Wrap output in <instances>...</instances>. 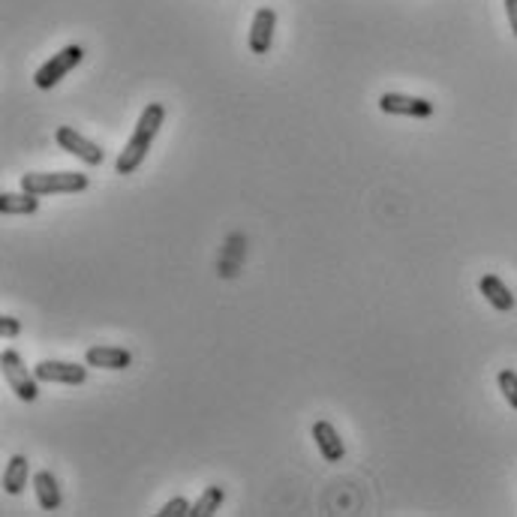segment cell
Returning a JSON list of instances; mask_svg holds the SVG:
<instances>
[{"instance_id":"3","label":"cell","mask_w":517,"mask_h":517,"mask_svg":"<svg viewBox=\"0 0 517 517\" xmlns=\"http://www.w3.org/2000/svg\"><path fill=\"white\" fill-rule=\"evenodd\" d=\"M0 364H4V376H6V385L15 391V397L24 400V404H34L39 397V379L34 371H28L24 367V361L19 352L6 349L4 358H0Z\"/></svg>"},{"instance_id":"18","label":"cell","mask_w":517,"mask_h":517,"mask_svg":"<svg viewBox=\"0 0 517 517\" xmlns=\"http://www.w3.org/2000/svg\"><path fill=\"white\" fill-rule=\"evenodd\" d=\"M21 331V325H19V319H13V316H4L0 319V334L4 338H15V334Z\"/></svg>"},{"instance_id":"14","label":"cell","mask_w":517,"mask_h":517,"mask_svg":"<svg viewBox=\"0 0 517 517\" xmlns=\"http://www.w3.org/2000/svg\"><path fill=\"white\" fill-rule=\"evenodd\" d=\"M34 490L46 512H57V508H61V488H57V479L48 470L34 475Z\"/></svg>"},{"instance_id":"6","label":"cell","mask_w":517,"mask_h":517,"mask_svg":"<svg viewBox=\"0 0 517 517\" xmlns=\"http://www.w3.org/2000/svg\"><path fill=\"white\" fill-rule=\"evenodd\" d=\"M34 373L39 382H57V385H81L88 379V367L70 364V361H39Z\"/></svg>"},{"instance_id":"4","label":"cell","mask_w":517,"mask_h":517,"mask_svg":"<svg viewBox=\"0 0 517 517\" xmlns=\"http://www.w3.org/2000/svg\"><path fill=\"white\" fill-rule=\"evenodd\" d=\"M81 57H85V48L81 46H67V48H61L57 54H52L48 61L43 63V67L37 70V76H34V85L39 90H52L57 81L61 79H67L72 70L81 63Z\"/></svg>"},{"instance_id":"9","label":"cell","mask_w":517,"mask_h":517,"mask_svg":"<svg viewBox=\"0 0 517 517\" xmlns=\"http://www.w3.org/2000/svg\"><path fill=\"white\" fill-rule=\"evenodd\" d=\"M313 439H316V448L322 451V457L328 463H340L346 457V446H343L338 428L331 421H316L313 424Z\"/></svg>"},{"instance_id":"10","label":"cell","mask_w":517,"mask_h":517,"mask_svg":"<svg viewBox=\"0 0 517 517\" xmlns=\"http://www.w3.org/2000/svg\"><path fill=\"white\" fill-rule=\"evenodd\" d=\"M88 367H103V371H124L133 364V355L124 346H90L85 352Z\"/></svg>"},{"instance_id":"11","label":"cell","mask_w":517,"mask_h":517,"mask_svg":"<svg viewBox=\"0 0 517 517\" xmlns=\"http://www.w3.org/2000/svg\"><path fill=\"white\" fill-rule=\"evenodd\" d=\"M479 289H481L484 298L490 301V307L499 310V313H508V310L514 307V295L508 292V286L499 280L496 274H484L481 283H479Z\"/></svg>"},{"instance_id":"16","label":"cell","mask_w":517,"mask_h":517,"mask_svg":"<svg viewBox=\"0 0 517 517\" xmlns=\"http://www.w3.org/2000/svg\"><path fill=\"white\" fill-rule=\"evenodd\" d=\"M496 382H499V391H503V397L508 400V406L517 409V373L514 371H499Z\"/></svg>"},{"instance_id":"15","label":"cell","mask_w":517,"mask_h":517,"mask_svg":"<svg viewBox=\"0 0 517 517\" xmlns=\"http://www.w3.org/2000/svg\"><path fill=\"white\" fill-rule=\"evenodd\" d=\"M223 488L220 484H211V488H204V494L196 499V505L190 508V517H211L214 512H220V505H223Z\"/></svg>"},{"instance_id":"12","label":"cell","mask_w":517,"mask_h":517,"mask_svg":"<svg viewBox=\"0 0 517 517\" xmlns=\"http://www.w3.org/2000/svg\"><path fill=\"white\" fill-rule=\"evenodd\" d=\"M28 475H30L28 457H21V454L10 457V463H6V470H4V490L10 496H19L21 490L28 488Z\"/></svg>"},{"instance_id":"2","label":"cell","mask_w":517,"mask_h":517,"mask_svg":"<svg viewBox=\"0 0 517 517\" xmlns=\"http://www.w3.org/2000/svg\"><path fill=\"white\" fill-rule=\"evenodd\" d=\"M88 175L81 171H30V175H21V190L34 193V196H54V193H81L88 190Z\"/></svg>"},{"instance_id":"7","label":"cell","mask_w":517,"mask_h":517,"mask_svg":"<svg viewBox=\"0 0 517 517\" xmlns=\"http://www.w3.org/2000/svg\"><path fill=\"white\" fill-rule=\"evenodd\" d=\"M379 109L385 114H404V118H430L437 105H433L430 100L409 96V94H382L379 96Z\"/></svg>"},{"instance_id":"8","label":"cell","mask_w":517,"mask_h":517,"mask_svg":"<svg viewBox=\"0 0 517 517\" xmlns=\"http://www.w3.org/2000/svg\"><path fill=\"white\" fill-rule=\"evenodd\" d=\"M274 28H277V13L271 6H262L253 15L250 24V52L253 54H268L271 43H274Z\"/></svg>"},{"instance_id":"17","label":"cell","mask_w":517,"mask_h":517,"mask_svg":"<svg viewBox=\"0 0 517 517\" xmlns=\"http://www.w3.org/2000/svg\"><path fill=\"white\" fill-rule=\"evenodd\" d=\"M190 503H187V499L184 496H175V499H169V503L166 505H163L160 508V517H190Z\"/></svg>"},{"instance_id":"1","label":"cell","mask_w":517,"mask_h":517,"mask_svg":"<svg viewBox=\"0 0 517 517\" xmlns=\"http://www.w3.org/2000/svg\"><path fill=\"white\" fill-rule=\"evenodd\" d=\"M163 121H166V105L147 103V109L142 112V118H138V124L133 129V136H129V142L124 145V151L118 154V163H114L118 175H133V171L142 166L147 151H151V145H154V138L160 133Z\"/></svg>"},{"instance_id":"13","label":"cell","mask_w":517,"mask_h":517,"mask_svg":"<svg viewBox=\"0 0 517 517\" xmlns=\"http://www.w3.org/2000/svg\"><path fill=\"white\" fill-rule=\"evenodd\" d=\"M39 211V196L21 190V193H4L0 196V214L15 217V214H37Z\"/></svg>"},{"instance_id":"5","label":"cell","mask_w":517,"mask_h":517,"mask_svg":"<svg viewBox=\"0 0 517 517\" xmlns=\"http://www.w3.org/2000/svg\"><path fill=\"white\" fill-rule=\"evenodd\" d=\"M54 142L63 147L67 154H72V157H79L85 166H103L105 154L100 145H94L90 138H85L81 133H76L72 127H57L54 133Z\"/></svg>"},{"instance_id":"19","label":"cell","mask_w":517,"mask_h":517,"mask_svg":"<svg viewBox=\"0 0 517 517\" xmlns=\"http://www.w3.org/2000/svg\"><path fill=\"white\" fill-rule=\"evenodd\" d=\"M505 13H508V24H512V30L517 37V0H505Z\"/></svg>"}]
</instances>
